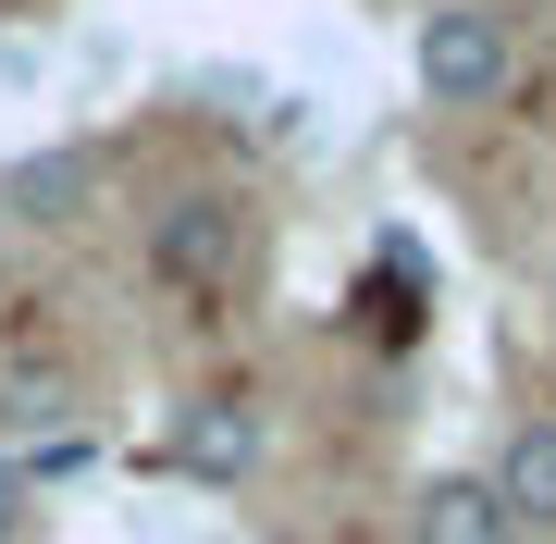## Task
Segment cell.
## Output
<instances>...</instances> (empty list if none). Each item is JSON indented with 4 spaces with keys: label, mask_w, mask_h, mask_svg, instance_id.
Returning <instances> with one entry per match:
<instances>
[{
    "label": "cell",
    "mask_w": 556,
    "mask_h": 544,
    "mask_svg": "<svg viewBox=\"0 0 556 544\" xmlns=\"http://www.w3.org/2000/svg\"><path fill=\"white\" fill-rule=\"evenodd\" d=\"M309 544H321V532H309Z\"/></svg>",
    "instance_id": "9"
},
{
    "label": "cell",
    "mask_w": 556,
    "mask_h": 544,
    "mask_svg": "<svg viewBox=\"0 0 556 544\" xmlns=\"http://www.w3.org/2000/svg\"><path fill=\"white\" fill-rule=\"evenodd\" d=\"M87 211H100V149H25V162H0V223L62 236Z\"/></svg>",
    "instance_id": "3"
},
{
    "label": "cell",
    "mask_w": 556,
    "mask_h": 544,
    "mask_svg": "<svg viewBox=\"0 0 556 544\" xmlns=\"http://www.w3.org/2000/svg\"><path fill=\"white\" fill-rule=\"evenodd\" d=\"M25 520H38V483H25L13 445H0V544H25Z\"/></svg>",
    "instance_id": "8"
},
{
    "label": "cell",
    "mask_w": 556,
    "mask_h": 544,
    "mask_svg": "<svg viewBox=\"0 0 556 544\" xmlns=\"http://www.w3.org/2000/svg\"><path fill=\"white\" fill-rule=\"evenodd\" d=\"M161 458H174L186 483H248V470H260V408L248 396H186Z\"/></svg>",
    "instance_id": "4"
},
{
    "label": "cell",
    "mask_w": 556,
    "mask_h": 544,
    "mask_svg": "<svg viewBox=\"0 0 556 544\" xmlns=\"http://www.w3.org/2000/svg\"><path fill=\"white\" fill-rule=\"evenodd\" d=\"M495 507H507V532H556V421H519L507 445H495Z\"/></svg>",
    "instance_id": "6"
},
{
    "label": "cell",
    "mask_w": 556,
    "mask_h": 544,
    "mask_svg": "<svg viewBox=\"0 0 556 544\" xmlns=\"http://www.w3.org/2000/svg\"><path fill=\"white\" fill-rule=\"evenodd\" d=\"M519 87V25L495 0H445V13H420V100L433 112H495Z\"/></svg>",
    "instance_id": "1"
},
{
    "label": "cell",
    "mask_w": 556,
    "mask_h": 544,
    "mask_svg": "<svg viewBox=\"0 0 556 544\" xmlns=\"http://www.w3.org/2000/svg\"><path fill=\"white\" fill-rule=\"evenodd\" d=\"M62 421H75L62 383H0V433H62Z\"/></svg>",
    "instance_id": "7"
},
{
    "label": "cell",
    "mask_w": 556,
    "mask_h": 544,
    "mask_svg": "<svg viewBox=\"0 0 556 544\" xmlns=\"http://www.w3.org/2000/svg\"><path fill=\"white\" fill-rule=\"evenodd\" d=\"M408 544H507V507L482 470H433V483L408 495Z\"/></svg>",
    "instance_id": "5"
},
{
    "label": "cell",
    "mask_w": 556,
    "mask_h": 544,
    "mask_svg": "<svg viewBox=\"0 0 556 544\" xmlns=\"http://www.w3.org/2000/svg\"><path fill=\"white\" fill-rule=\"evenodd\" d=\"M149 273L174 284V298H236V273H248V211L223 199V186L161 199V211H149Z\"/></svg>",
    "instance_id": "2"
}]
</instances>
